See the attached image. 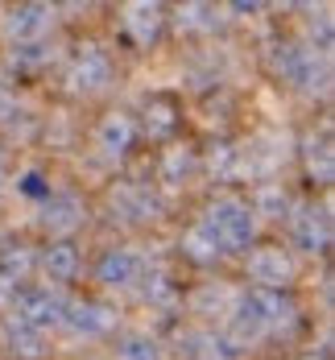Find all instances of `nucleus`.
I'll return each instance as SVG.
<instances>
[{
	"label": "nucleus",
	"mask_w": 335,
	"mask_h": 360,
	"mask_svg": "<svg viewBox=\"0 0 335 360\" xmlns=\"http://www.w3.org/2000/svg\"><path fill=\"white\" fill-rule=\"evenodd\" d=\"M29 269H34V257H29V249H8L4 257H0V282H8L13 290H17V282H21Z\"/></svg>",
	"instance_id": "obj_14"
},
{
	"label": "nucleus",
	"mask_w": 335,
	"mask_h": 360,
	"mask_svg": "<svg viewBox=\"0 0 335 360\" xmlns=\"http://www.w3.org/2000/svg\"><path fill=\"white\" fill-rule=\"evenodd\" d=\"M124 360H157V352H153V344L149 340H141V335H133V340H124V352H120Z\"/></svg>",
	"instance_id": "obj_17"
},
{
	"label": "nucleus",
	"mask_w": 335,
	"mask_h": 360,
	"mask_svg": "<svg viewBox=\"0 0 335 360\" xmlns=\"http://www.w3.org/2000/svg\"><path fill=\"white\" fill-rule=\"evenodd\" d=\"M21 191H25V195H37V199H46V195H50V186H41V174H25Z\"/></svg>",
	"instance_id": "obj_18"
},
{
	"label": "nucleus",
	"mask_w": 335,
	"mask_h": 360,
	"mask_svg": "<svg viewBox=\"0 0 335 360\" xmlns=\"http://www.w3.org/2000/svg\"><path fill=\"white\" fill-rule=\"evenodd\" d=\"M50 21H54V13L46 4H25V8H13L4 17V34L17 37V41H34L50 30Z\"/></svg>",
	"instance_id": "obj_5"
},
{
	"label": "nucleus",
	"mask_w": 335,
	"mask_h": 360,
	"mask_svg": "<svg viewBox=\"0 0 335 360\" xmlns=\"http://www.w3.org/2000/svg\"><path fill=\"white\" fill-rule=\"evenodd\" d=\"M253 240V207L240 199H220L207 207V216L195 224L190 232V249L199 257H216V252H236L249 249Z\"/></svg>",
	"instance_id": "obj_1"
},
{
	"label": "nucleus",
	"mask_w": 335,
	"mask_h": 360,
	"mask_svg": "<svg viewBox=\"0 0 335 360\" xmlns=\"http://www.w3.org/2000/svg\"><path fill=\"white\" fill-rule=\"evenodd\" d=\"M129 145H133V120H129V116H108V120L100 124V149L116 158V153H124Z\"/></svg>",
	"instance_id": "obj_12"
},
{
	"label": "nucleus",
	"mask_w": 335,
	"mask_h": 360,
	"mask_svg": "<svg viewBox=\"0 0 335 360\" xmlns=\"http://www.w3.org/2000/svg\"><path fill=\"white\" fill-rule=\"evenodd\" d=\"M79 219H83V203L74 195H46V224L54 232H71Z\"/></svg>",
	"instance_id": "obj_11"
},
{
	"label": "nucleus",
	"mask_w": 335,
	"mask_h": 360,
	"mask_svg": "<svg viewBox=\"0 0 335 360\" xmlns=\"http://www.w3.org/2000/svg\"><path fill=\"white\" fill-rule=\"evenodd\" d=\"M41 274L50 278V282H71L74 269H79V252L71 249V245H50V249L41 252Z\"/></svg>",
	"instance_id": "obj_10"
},
{
	"label": "nucleus",
	"mask_w": 335,
	"mask_h": 360,
	"mask_svg": "<svg viewBox=\"0 0 335 360\" xmlns=\"http://www.w3.org/2000/svg\"><path fill=\"white\" fill-rule=\"evenodd\" d=\"M108 79H112L108 58H104L100 50H83V58L74 63V71H71V83H74V87H79V91H100Z\"/></svg>",
	"instance_id": "obj_7"
},
{
	"label": "nucleus",
	"mask_w": 335,
	"mask_h": 360,
	"mask_svg": "<svg viewBox=\"0 0 335 360\" xmlns=\"http://www.w3.org/2000/svg\"><path fill=\"white\" fill-rule=\"evenodd\" d=\"M257 212H261V216H282V212H286V195H282L277 186H261ZM257 212H253V216H257Z\"/></svg>",
	"instance_id": "obj_16"
},
{
	"label": "nucleus",
	"mask_w": 335,
	"mask_h": 360,
	"mask_svg": "<svg viewBox=\"0 0 335 360\" xmlns=\"http://www.w3.org/2000/svg\"><path fill=\"white\" fill-rule=\"evenodd\" d=\"M290 315H294V307L282 298V290H253V294H244V302H240V311H236V344H244V340H257L265 331H282V323H290Z\"/></svg>",
	"instance_id": "obj_2"
},
{
	"label": "nucleus",
	"mask_w": 335,
	"mask_h": 360,
	"mask_svg": "<svg viewBox=\"0 0 335 360\" xmlns=\"http://www.w3.org/2000/svg\"><path fill=\"white\" fill-rule=\"evenodd\" d=\"M249 274H253V282H261L257 290H277L294 278V261L282 249H257L249 257Z\"/></svg>",
	"instance_id": "obj_4"
},
{
	"label": "nucleus",
	"mask_w": 335,
	"mask_h": 360,
	"mask_svg": "<svg viewBox=\"0 0 335 360\" xmlns=\"http://www.w3.org/2000/svg\"><path fill=\"white\" fill-rule=\"evenodd\" d=\"M302 360H319V356H302Z\"/></svg>",
	"instance_id": "obj_21"
},
{
	"label": "nucleus",
	"mask_w": 335,
	"mask_h": 360,
	"mask_svg": "<svg viewBox=\"0 0 335 360\" xmlns=\"http://www.w3.org/2000/svg\"><path fill=\"white\" fill-rule=\"evenodd\" d=\"M63 323L71 331H79V335H104L112 327V315L104 307H96V302H74V307H67Z\"/></svg>",
	"instance_id": "obj_8"
},
{
	"label": "nucleus",
	"mask_w": 335,
	"mask_h": 360,
	"mask_svg": "<svg viewBox=\"0 0 335 360\" xmlns=\"http://www.w3.org/2000/svg\"><path fill=\"white\" fill-rule=\"evenodd\" d=\"M8 340H13V352H21V356H37L41 352V335L29 331V327H21V323L8 327Z\"/></svg>",
	"instance_id": "obj_15"
},
{
	"label": "nucleus",
	"mask_w": 335,
	"mask_h": 360,
	"mask_svg": "<svg viewBox=\"0 0 335 360\" xmlns=\"http://www.w3.org/2000/svg\"><path fill=\"white\" fill-rule=\"evenodd\" d=\"M294 240L306 252H323L327 240H331V224H327V216H323V212H302V216L294 219Z\"/></svg>",
	"instance_id": "obj_9"
},
{
	"label": "nucleus",
	"mask_w": 335,
	"mask_h": 360,
	"mask_svg": "<svg viewBox=\"0 0 335 360\" xmlns=\"http://www.w3.org/2000/svg\"><path fill=\"white\" fill-rule=\"evenodd\" d=\"M4 170H8V162H4V153H0V182H4Z\"/></svg>",
	"instance_id": "obj_20"
},
{
	"label": "nucleus",
	"mask_w": 335,
	"mask_h": 360,
	"mask_svg": "<svg viewBox=\"0 0 335 360\" xmlns=\"http://www.w3.org/2000/svg\"><path fill=\"white\" fill-rule=\"evenodd\" d=\"M13 323L29 327V331H46V327L63 323V315H67V302L54 294L50 286H37V290H21V294H13Z\"/></svg>",
	"instance_id": "obj_3"
},
{
	"label": "nucleus",
	"mask_w": 335,
	"mask_h": 360,
	"mask_svg": "<svg viewBox=\"0 0 335 360\" xmlns=\"http://www.w3.org/2000/svg\"><path fill=\"white\" fill-rule=\"evenodd\" d=\"M129 30H133L137 41L157 37V30H162V8H157V4H133V8H129Z\"/></svg>",
	"instance_id": "obj_13"
},
{
	"label": "nucleus",
	"mask_w": 335,
	"mask_h": 360,
	"mask_svg": "<svg viewBox=\"0 0 335 360\" xmlns=\"http://www.w3.org/2000/svg\"><path fill=\"white\" fill-rule=\"evenodd\" d=\"M4 112H8V91L0 87V116H4Z\"/></svg>",
	"instance_id": "obj_19"
},
{
	"label": "nucleus",
	"mask_w": 335,
	"mask_h": 360,
	"mask_svg": "<svg viewBox=\"0 0 335 360\" xmlns=\"http://www.w3.org/2000/svg\"><path fill=\"white\" fill-rule=\"evenodd\" d=\"M100 282L112 290H124V286H133L137 282V274H141V257H133L129 249H112L104 252V261H100Z\"/></svg>",
	"instance_id": "obj_6"
}]
</instances>
